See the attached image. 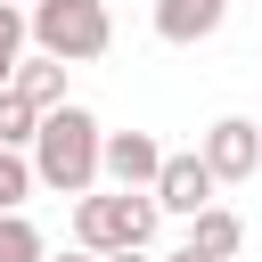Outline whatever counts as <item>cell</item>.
Wrapping results in <instances>:
<instances>
[{
	"instance_id": "obj_1",
	"label": "cell",
	"mask_w": 262,
	"mask_h": 262,
	"mask_svg": "<svg viewBox=\"0 0 262 262\" xmlns=\"http://www.w3.org/2000/svg\"><path fill=\"white\" fill-rule=\"evenodd\" d=\"M33 172L57 188V196H90L98 172H106V131L90 106H49L41 115V139H33Z\"/></svg>"
},
{
	"instance_id": "obj_2",
	"label": "cell",
	"mask_w": 262,
	"mask_h": 262,
	"mask_svg": "<svg viewBox=\"0 0 262 262\" xmlns=\"http://www.w3.org/2000/svg\"><path fill=\"white\" fill-rule=\"evenodd\" d=\"M156 213H164V205H156V188H123V180H115L106 196H82V205H74V237H82L90 254L147 246V237H156Z\"/></svg>"
},
{
	"instance_id": "obj_3",
	"label": "cell",
	"mask_w": 262,
	"mask_h": 262,
	"mask_svg": "<svg viewBox=\"0 0 262 262\" xmlns=\"http://www.w3.org/2000/svg\"><path fill=\"white\" fill-rule=\"evenodd\" d=\"M33 41L49 57H106L115 25H106V0H33Z\"/></svg>"
},
{
	"instance_id": "obj_4",
	"label": "cell",
	"mask_w": 262,
	"mask_h": 262,
	"mask_svg": "<svg viewBox=\"0 0 262 262\" xmlns=\"http://www.w3.org/2000/svg\"><path fill=\"white\" fill-rule=\"evenodd\" d=\"M205 164H213L221 180H254V172H262V123L221 115V123L205 131Z\"/></svg>"
},
{
	"instance_id": "obj_5",
	"label": "cell",
	"mask_w": 262,
	"mask_h": 262,
	"mask_svg": "<svg viewBox=\"0 0 262 262\" xmlns=\"http://www.w3.org/2000/svg\"><path fill=\"white\" fill-rule=\"evenodd\" d=\"M213 188H221V172L205 156H164V172H156V205L164 213H205Z\"/></svg>"
},
{
	"instance_id": "obj_6",
	"label": "cell",
	"mask_w": 262,
	"mask_h": 262,
	"mask_svg": "<svg viewBox=\"0 0 262 262\" xmlns=\"http://www.w3.org/2000/svg\"><path fill=\"white\" fill-rule=\"evenodd\" d=\"M106 172H115L123 188H156V172H164V147H156L147 131H106Z\"/></svg>"
},
{
	"instance_id": "obj_7",
	"label": "cell",
	"mask_w": 262,
	"mask_h": 262,
	"mask_svg": "<svg viewBox=\"0 0 262 262\" xmlns=\"http://www.w3.org/2000/svg\"><path fill=\"white\" fill-rule=\"evenodd\" d=\"M221 16H229V0H156V33L164 41H213L221 33Z\"/></svg>"
},
{
	"instance_id": "obj_8",
	"label": "cell",
	"mask_w": 262,
	"mask_h": 262,
	"mask_svg": "<svg viewBox=\"0 0 262 262\" xmlns=\"http://www.w3.org/2000/svg\"><path fill=\"white\" fill-rule=\"evenodd\" d=\"M188 246H205L213 262H229V254L246 246V221H237V213H221V205H205V213H188Z\"/></svg>"
},
{
	"instance_id": "obj_9",
	"label": "cell",
	"mask_w": 262,
	"mask_h": 262,
	"mask_svg": "<svg viewBox=\"0 0 262 262\" xmlns=\"http://www.w3.org/2000/svg\"><path fill=\"white\" fill-rule=\"evenodd\" d=\"M16 90L33 98V106H66V57H16Z\"/></svg>"
},
{
	"instance_id": "obj_10",
	"label": "cell",
	"mask_w": 262,
	"mask_h": 262,
	"mask_svg": "<svg viewBox=\"0 0 262 262\" xmlns=\"http://www.w3.org/2000/svg\"><path fill=\"white\" fill-rule=\"evenodd\" d=\"M41 115H49V106H33V98L8 82V90H0V147H25V139H41Z\"/></svg>"
},
{
	"instance_id": "obj_11",
	"label": "cell",
	"mask_w": 262,
	"mask_h": 262,
	"mask_svg": "<svg viewBox=\"0 0 262 262\" xmlns=\"http://www.w3.org/2000/svg\"><path fill=\"white\" fill-rule=\"evenodd\" d=\"M0 262H49V246L25 213H0Z\"/></svg>"
},
{
	"instance_id": "obj_12",
	"label": "cell",
	"mask_w": 262,
	"mask_h": 262,
	"mask_svg": "<svg viewBox=\"0 0 262 262\" xmlns=\"http://www.w3.org/2000/svg\"><path fill=\"white\" fill-rule=\"evenodd\" d=\"M33 180H41V172H33V164H25V156H16V147H0V213H16V205H25V188H33Z\"/></svg>"
},
{
	"instance_id": "obj_13",
	"label": "cell",
	"mask_w": 262,
	"mask_h": 262,
	"mask_svg": "<svg viewBox=\"0 0 262 262\" xmlns=\"http://www.w3.org/2000/svg\"><path fill=\"white\" fill-rule=\"evenodd\" d=\"M25 33H33V16H16V0H0V57H8V66H16Z\"/></svg>"
},
{
	"instance_id": "obj_14",
	"label": "cell",
	"mask_w": 262,
	"mask_h": 262,
	"mask_svg": "<svg viewBox=\"0 0 262 262\" xmlns=\"http://www.w3.org/2000/svg\"><path fill=\"white\" fill-rule=\"evenodd\" d=\"M164 262H213V254H205V246H180V254H164Z\"/></svg>"
},
{
	"instance_id": "obj_15",
	"label": "cell",
	"mask_w": 262,
	"mask_h": 262,
	"mask_svg": "<svg viewBox=\"0 0 262 262\" xmlns=\"http://www.w3.org/2000/svg\"><path fill=\"white\" fill-rule=\"evenodd\" d=\"M106 262H147V246H115V254H106Z\"/></svg>"
},
{
	"instance_id": "obj_16",
	"label": "cell",
	"mask_w": 262,
	"mask_h": 262,
	"mask_svg": "<svg viewBox=\"0 0 262 262\" xmlns=\"http://www.w3.org/2000/svg\"><path fill=\"white\" fill-rule=\"evenodd\" d=\"M57 262H106V254H90V246H74V254H57Z\"/></svg>"
},
{
	"instance_id": "obj_17",
	"label": "cell",
	"mask_w": 262,
	"mask_h": 262,
	"mask_svg": "<svg viewBox=\"0 0 262 262\" xmlns=\"http://www.w3.org/2000/svg\"><path fill=\"white\" fill-rule=\"evenodd\" d=\"M8 82H16V66H8V57H0V90H8Z\"/></svg>"
}]
</instances>
